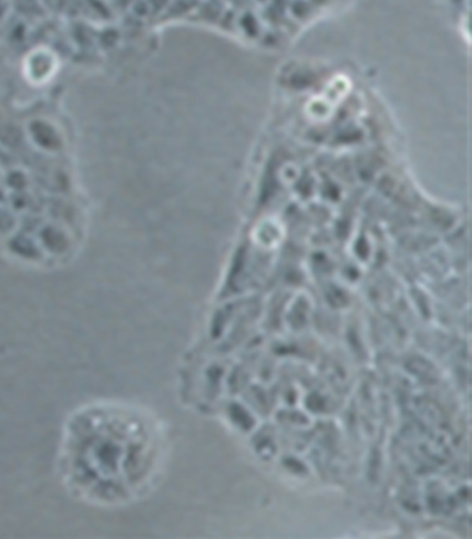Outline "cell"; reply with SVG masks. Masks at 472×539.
<instances>
[{
    "label": "cell",
    "mask_w": 472,
    "mask_h": 539,
    "mask_svg": "<svg viewBox=\"0 0 472 539\" xmlns=\"http://www.w3.org/2000/svg\"><path fill=\"white\" fill-rule=\"evenodd\" d=\"M158 455V429L145 411L128 402L97 401L65 422L58 474L79 501L125 506L147 490Z\"/></svg>",
    "instance_id": "6da1fadb"
},
{
    "label": "cell",
    "mask_w": 472,
    "mask_h": 539,
    "mask_svg": "<svg viewBox=\"0 0 472 539\" xmlns=\"http://www.w3.org/2000/svg\"><path fill=\"white\" fill-rule=\"evenodd\" d=\"M31 135H33L34 140L46 150L55 151L61 147V139L57 131L47 122H33L31 124Z\"/></svg>",
    "instance_id": "7a4b0ae2"
},
{
    "label": "cell",
    "mask_w": 472,
    "mask_h": 539,
    "mask_svg": "<svg viewBox=\"0 0 472 539\" xmlns=\"http://www.w3.org/2000/svg\"><path fill=\"white\" fill-rule=\"evenodd\" d=\"M15 227V217L6 209L0 208V233L9 232Z\"/></svg>",
    "instance_id": "3957f363"
},
{
    "label": "cell",
    "mask_w": 472,
    "mask_h": 539,
    "mask_svg": "<svg viewBox=\"0 0 472 539\" xmlns=\"http://www.w3.org/2000/svg\"><path fill=\"white\" fill-rule=\"evenodd\" d=\"M7 2L6 0H0V18L6 15Z\"/></svg>",
    "instance_id": "277c9868"
}]
</instances>
